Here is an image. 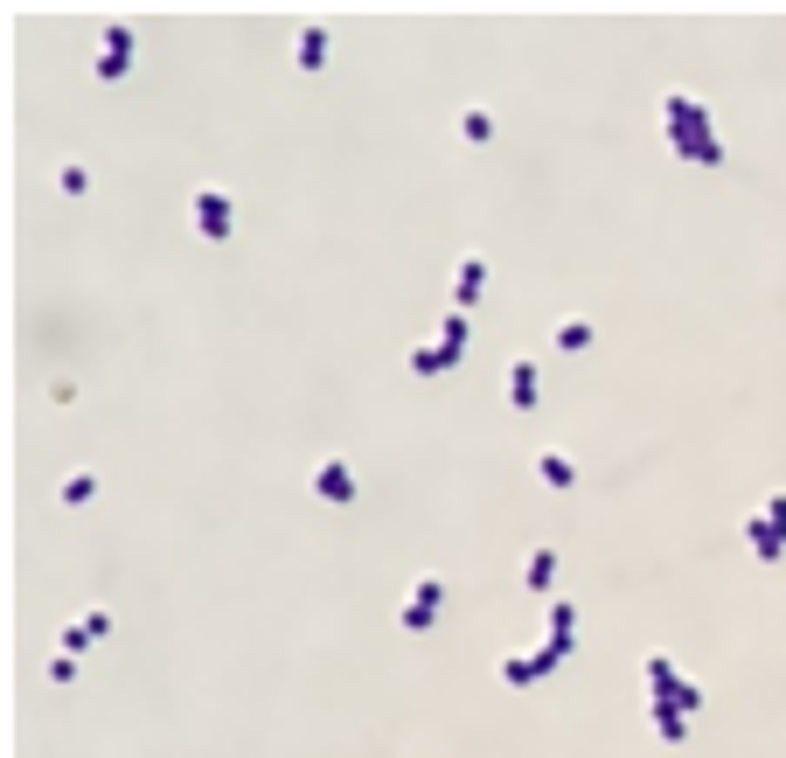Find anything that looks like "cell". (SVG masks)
Instances as JSON below:
<instances>
[{
    "label": "cell",
    "instance_id": "cell-18",
    "mask_svg": "<svg viewBox=\"0 0 786 758\" xmlns=\"http://www.w3.org/2000/svg\"><path fill=\"white\" fill-rule=\"evenodd\" d=\"M460 140H473V147H487V140H494V119H487L480 105H467V112H460Z\"/></svg>",
    "mask_w": 786,
    "mask_h": 758
},
{
    "label": "cell",
    "instance_id": "cell-8",
    "mask_svg": "<svg viewBox=\"0 0 786 758\" xmlns=\"http://www.w3.org/2000/svg\"><path fill=\"white\" fill-rule=\"evenodd\" d=\"M314 494H320V501H355V473H348V459H320V466H314Z\"/></svg>",
    "mask_w": 786,
    "mask_h": 758
},
{
    "label": "cell",
    "instance_id": "cell-21",
    "mask_svg": "<svg viewBox=\"0 0 786 758\" xmlns=\"http://www.w3.org/2000/svg\"><path fill=\"white\" fill-rule=\"evenodd\" d=\"M668 682H675V661H668V654H647V689H654V696H661V689H668Z\"/></svg>",
    "mask_w": 786,
    "mask_h": 758
},
{
    "label": "cell",
    "instance_id": "cell-22",
    "mask_svg": "<svg viewBox=\"0 0 786 758\" xmlns=\"http://www.w3.org/2000/svg\"><path fill=\"white\" fill-rule=\"evenodd\" d=\"M91 640H98V633H91V626H63V640H56V647H63V654H84V647H91Z\"/></svg>",
    "mask_w": 786,
    "mask_h": 758
},
{
    "label": "cell",
    "instance_id": "cell-9",
    "mask_svg": "<svg viewBox=\"0 0 786 758\" xmlns=\"http://www.w3.org/2000/svg\"><path fill=\"white\" fill-rule=\"evenodd\" d=\"M126 63H133V35H126V28H105V42H98V77L112 84V77H126Z\"/></svg>",
    "mask_w": 786,
    "mask_h": 758
},
{
    "label": "cell",
    "instance_id": "cell-3",
    "mask_svg": "<svg viewBox=\"0 0 786 758\" xmlns=\"http://www.w3.org/2000/svg\"><path fill=\"white\" fill-rule=\"evenodd\" d=\"M195 230H202V244H230V230H237V202H230L223 188H195Z\"/></svg>",
    "mask_w": 786,
    "mask_h": 758
},
{
    "label": "cell",
    "instance_id": "cell-10",
    "mask_svg": "<svg viewBox=\"0 0 786 758\" xmlns=\"http://www.w3.org/2000/svg\"><path fill=\"white\" fill-rule=\"evenodd\" d=\"M571 640H578V606H571V599H550V633H543V647L571 654Z\"/></svg>",
    "mask_w": 786,
    "mask_h": 758
},
{
    "label": "cell",
    "instance_id": "cell-11",
    "mask_svg": "<svg viewBox=\"0 0 786 758\" xmlns=\"http://www.w3.org/2000/svg\"><path fill=\"white\" fill-rule=\"evenodd\" d=\"M508 404L536 411V362H508Z\"/></svg>",
    "mask_w": 786,
    "mask_h": 758
},
{
    "label": "cell",
    "instance_id": "cell-14",
    "mask_svg": "<svg viewBox=\"0 0 786 758\" xmlns=\"http://www.w3.org/2000/svg\"><path fill=\"white\" fill-rule=\"evenodd\" d=\"M654 703H675V710H682V717H689V710H703V689H696V682H689V675H675V682H668V689H661V696H654Z\"/></svg>",
    "mask_w": 786,
    "mask_h": 758
},
{
    "label": "cell",
    "instance_id": "cell-1",
    "mask_svg": "<svg viewBox=\"0 0 786 758\" xmlns=\"http://www.w3.org/2000/svg\"><path fill=\"white\" fill-rule=\"evenodd\" d=\"M661 119H668V140H675L682 160H696V167H717V160H724L717 126H710V112H703L696 91H668V98H661Z\"/></svg>",
    "mask_w": 786,
    "mask_h": 758
},
{
    "label": "cell",
    "instance_id": "cell-15",
    "mask_svg": "<svg viewBox=\"0 0 786 758\" xmlns=\"http://www.w3.org/2000/svg\"><path fill=\"white\" fill-rule=\"evenodd\" d=\"M682 731H689V717H682L675 703H654V738H661V745H682Z\"/></svg>",
    "mask_w": 786,
    "mask_h": 758
},
{
    "label": "cell",
    "instance_id": "cell-5",
    "mask_svg": "<svg viewBox=\"0 0 786 758\" xmlns=\"http://www.w3.org/2000/svg\"><path fill=\"white\" fill-rule=\"evenodd\" d=\"M557 661H564L557 647H536V654H508V661H501V682H508V689H529V682L557 675Z\"/></svg>",
    "mask_w": 786,
    "mask_h": 758
},
{
    "label": "cell",
    "instance_id": "cell-12",
    "mask_svg": "<svg viewBox=\"0 0 786 758\" xmlns=\"http://www.w3.org/2000/svg\"><path fill=\"white\" fill-rule=\"evenodd\" d=\"M522 578H529V592H550V578H557V543H536Z\"/></svg>",
    "mask_w": 786,
    "mask_h": 758
},
{
    "label": "cell",
    "instance_id": "cell-6",
    "mask_svg": "<svg viewBox=\"0 0 786 758\" xmlns=\"http://www.w3.org/2000/svg\"><path fill=\"white\" fill-rule=\"evenodd\" d=\"M480 286H487V258H480V251H467V258H460V272H453V313H473Z\"/></svg>",
    "mask_w": 786,
    "mask_h": 758
},
{
    "label": "cell",
    "instance_id": "cell-13",
    "mask_svg": "<svg viewBox=\"0 0 786 758\" xmlns=\"http://www.w3.org/2000/svg\"><path fill=\"white\" fill-rule=\"evenodd\" d=\"M293 63H300V70H320V63H327V28H300V42H293Z\"/></svg>",
    "mask_w": 786,
    "mask_h": 758
},
{
    "label": "cell",
    "instance_id": "cell-23",
    "mask_svg": "<svg viewBox=\"0 0 786 758\" xmlns=\"http://www.w3.org/2000/svg\"><path fill=\"white\" fill-rule=\"evenodd\" d=\"M766 522H773V529L786 536V494H773V501H766Z\"/></svg>",
    "mask_w": 786,
    "mask_h": 758
},
{
    "label": "cell",
    "instance_id": "cell-19",
    "mask_svg": "<svg viewBox=\"0 0 786 758\" xmlns=\"http://www.w3.org/2000/svg\"><path fill=\"white\" fill-rule=\"evenodd\" d=\"M557 348H564V355L592 348V320H557Z\"/></svg>",
    "mask_w": 786,
    "mask_h": 758
},
{
    "label": "cell",
    "instance_id": "cell-2",
    "mask_svg": "<svg viewBox=\"0 0 786 758\" xmlns=\"http://www.w3.org/2000/svg\"><path fill=\"white\" fill-rule=\"evenodd\" d=\"M460 355H467V313H446V320H439V341L411 348L404 369H411V376H446V369H460Z\"/></svg>",
    "mask_w": 786,
    "mask_h": 758
},
{
    "label": "cell",
    "instance_id": "cell-20",
    "mask_svg": "<svg viewBox=\"0 0 786 758\" xmlns=\"http://www.w3.org/2000/svg\"><path fill=\"white\" fill-rule=\"evenodd\" d=\"M56 188H63V195H84V188H91V174H84L77 160H63V167H56Z\"/></svg>",
    "mask_w": 786,
    "mask_h": 758
},
{
    "label": "cell",
    "instance_id": "cell-7",
    "mask_svg": "<svg viewBox=\"0 0 786 758\" xmlns=\"http://www.w3.org/2000/svg\"><path fill=\"white\" fill-rule=\"evenodd\" d=\"M745 543H752V557H759V564H780V557H786V536L766 522V508H759V515H745Z\"/></svg>",
    "mask_w": 786,
    "mask_h": 758
},
{
    "label": "cell",
    "instance_id": "cell-17",
    "mask_svg": "<svg viewBox=\"0 0 786 758\" xmlns=\"http://www.w3.org/2000/svg\"><path fill=\"white\" fill-rule=\"evenodd\" d=\"M536 473H543L550 487H571V480H578V466H571L564 453H536Z\"/></svg>",
    "mask_w": 786,
    "mask_h": 758
},
{
    "label": "cell",
    "instance_id": "cell-16",
    "mask_svg": "<svg viewBox=\"0 0 786 758\" xmlns=\"http://www.w3.org/2000/svg\"><path fill=\"white\" fill-rule=\"evenodd\" d=\"M91 494H98V473H84V466L56 487V501H63V508H77V501H91Z\"/></svg>",
    "mask_w": 786,
    "mask_h": 758
},
{
    "label": "cell",
    "instance_id": "cell-4",
    "mask_svg": "<svg viewBox=\"0 0 786 758\" xmlns=\"http://www.w3.org/2000/svg\"><path fill=\"white\" fill-rule=\"evenodd\" d=\"M439 612H446V578H432V571H425V578L411 585L404 612H397V626H404V633H425V626H432Z\"/></svg>",
    "mask_w": 786,
    "mask_h": 758
}]
</instances>
